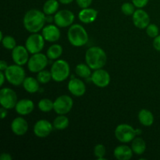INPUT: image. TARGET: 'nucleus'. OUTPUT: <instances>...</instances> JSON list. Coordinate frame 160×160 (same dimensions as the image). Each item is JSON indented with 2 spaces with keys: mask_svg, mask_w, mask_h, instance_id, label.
Here are the masks:
<instances>
[{
  "mask_svg": "<svg viewBox=\"0 0 160 160\" xmlns=\"http://www.w3.org/2000/svg\"><path fill=\"white\" fill-rule=\"evenodd\" d=\"M1 42L3 47H4L5 48H6V49L12 50L16 46H17V42H16L15 38H12V36H5Z\"/></svg>",
  "mask_w": 160,
  "mask_h": 160,
  "instance_id": "obj_31",
  "label": "nucleus"
},
{
  "mask_svg": "<svg viewBox=\"0 0 160 160\" xmlns=\"http://www.w3.org/2000/svg\"><path fill=\"white\" fill-rule=\"evenodd\" d=\"M37 79L41 84H47V83L49 82L50 80L52 79L51 71L49 72L48 70H42V71L38 73Z\"/></svg>",
  "mask_w": 160,
  "mask_h": 160,
  "instance_id": "obj_30",
  "label": "nucleus"
},
{
  "mask_svg": "<svg viewBox=\"0 0 160 160\" xmlns=\"http://www.w3.org/2000/svg\"><path fill=\"white\" fill-rule=\"evenodd\" d=\"M53 125L46 120H40L35 123L34 126V133L37 137L44 138L51 134Z\"/></svg>",
  "mask_w": 160,
  "mask_h": 160,
  "instance_id": "obj_15",
  "label": "nucleus"
},
{
  "mask_svg": "<svg viewBox=\"0 0 160 160\" xmlns=\"http://www.w3.org/2000/svg\"><path fill=\"white\" fill-rule=\"evenodd\" d=\"M98 11L92 8H84L80 11L78 14V18L82 23H91L96 20L98 17Z\"/></svg>",
  "mask_w": 160,
  "mask_h": 160,
  "instance_id": "obj_20",
  "label": "nucleus"
},
{
  "mask_svg": "<svg viewBox=\"0 0 160 160\" xmlns=\"http://www.w3.org/2000/svg\"><path fill=\"white\" fill-rule=\"evenodd\" d=\"M153 47L155 49L160 52V34L155 38L153 40Z\"/></svg>",
  "mask_w": 160,
  "mask_h": 160,
  "instance_id": "obj_37",
  "label": "nucleus"
},
{
  "mask_svg": "<svg viewBox=\"0 0 160 160\" xmlns=\"http://www.w3.org/2000/svg\"><path fill=\"white\" fill-rule=\"evenodd\" d=\"M146 33L148 37L155 38L159 35V29L157 25L154 24V23H150L146 28Z\"/></svg>",
  "mask_w": 160,
  "mask_h": 160,
  "instance_id": "obj_34",
  "label": "nucleus"
},
{
  "mask_svg": "<svg viewBox=\"0 0 160 160\" xmlns=\"http://www.w3.org/2000/svg\"><path fill=\"white\" fill-rule=\"evenodd\" d=\"M131 148L133 152L136 155H142L146 149V144L142 138H135L131 143Z\"/></svg>",
  "mask_w": 160,
  "mask_h": 160,
  "instance_id": "obj_24",
  "label": "nucleus"
},
{
  "mask_svg": "<svg viewBox=\"0 0 160 160\" xmlns=\"http://www.w3.org/2000/svg\"><path fill=\"white\" fill-rule=\"evenodd\" d=\"M9 67L7 64V62H6L5 60H1V62H0V70L1 71H5V70L7 69V67Z\"/></svg>",
  "mask_w": 160,
  "mask_h": 160,
  "instance_id": "obj_38",
  "label": "nucleus"
},
{
  "mask_svg": "<svg viewBox=\"0 0 160 160\" xmlns=\"http://www.w3.org/2000/svg\"><path fill=\"white\" fill-rule=\"evenodd\" d=\"M132 17L133 23L136 28L145 29L150 24V17L148 12L142 9H138Z\"/></svg>",
  "mask_w": 160,
  "mask_h": 160,
  "instance_id": "obj_13",
  "label": "nucleus"
},
{
  "mask_svg": "<svg viewBox=\"0 0 160 160\" xmlns=\"http://www.w3.org/2000/svg\"><path fill=\"white\" fill-rule=\"evenodd\" d=\"M91 80L95 86L98 88H106L110 83V75L102 68L95 70L91 76Z\"/></svg>",
  "mask_w": 160,
  "mask_h": 160,
  "instance_id": "obj_12",
  "label": "nucleus"
},
{
  "mask_svg": "<svg viewBox=\"0 0 160 160\" xmlns=\"http://www.w3.org/2000/svg\"><path fill=\"white\" fill-rule=\"evenodd\" d=\"M133 150L128 145H119L114 149V156L118 160H129L133 156Z\"/></svg>",
  "mask_w": 160,
  "mask_h": 160,
  "instance_id": "obj_21",
  "label": "nucleus"
},
{
  "mask_svg": "<svg viewBox=\"0 0 160 160\" xmlns=\"http://www.w3.org/2000/svg\"><path fill=\"white\" fill-rule=\"evenodd\" d=\"M0 112H1V119L3 120L7 116V109L4 107H2L1 109H0Z\"/></svg>",
  "mask_w": 160,
  "mask_h": 160,
  "instance_id": "obj_40",
  "label": "nucleus"
},
{
  "mask_svg": "<svg viewBox=\"0 0 160 160\" xmlns=\"http://www.w3.org/2000/svg\"><path fill=\"white\" fill-rule=\"evenodd\" d=\"M34 109L33 101L30 99H21L17 102L15 106L16 112L21 116H26L31 113Z\"/></svg>",
  "mask_w": 160,
  "mask_h": 160,
  "instance_id": "obj_19",
  "label": "nucleus"
},
{
  "mask_svg": "<svg viewBox=\"0 0 160 160\" xmlns=\"http://www.w3.org/2000/svg\"><path fill=\"white\" fill-rule=\"evenodd\" d=\"M149 0H132V3L138 9H142L148 4Z\"/></svg>",
  "mask_w": 160,
  "mask_h": 160,
  "instance_id": "obj_35",
  "label": "nucleus"
},
{
  "mask_svg": "<svg viewBox=\"0 0 160 160\" xmlns=\"http://www.w3.org/2000/svg\"><path fill=\"white\" fill-rule=\"evenodd\" d=\"M73 106V101L69 95H63L58 97L54 101L53 110L58 115H66L70 112Z\"/></svg>",
  "mask_w": 160,
  "mask_h": 160,
  "instance_id": "obj_9",
  "label": "nucleus"
},
{
  "mask_svg": "<svg viewBox=\"0 0 160 160\" xmlns=\"http://www.w3.org/2000/svg\"><path fill=\"white\" fill-rule=\"evenodd\" d=\"M62 47L59 44H54V45H51L49 48H48L46 52V56H48V59H59L62 54Z\"/></svg>",
  "mask_w": 160,
  "mask_h": 160,
  "instance_id": "obj_25",
  "label": "nucleus"
},
{
  "mask_svg": "<svg viewBox=\"0 0 160 160\" xmlns=\"http://www.w3.org/2000/svg\"><path fill=\"white\" fill-rule=\"evenodd\" d=\"M69 123H70V121H69L68 117H66L65 115H59L55 118L52 125L55 129L62 131L68 128Z\"/></svg>",
  "mask_w": 160,
  "mask_h": 160,
  "instance_id": "obj_26",
  "label": "nucleus"
},
{
  "mask_svg": "<svg viewBox=\"0 0 160 160\" xmlns=\"http://www.w3.org/2000/svg\"><path fill=\"white\" fill-rule=\"evenodd\" d=\"M106 149L105 145L102 144H98L95 145L94 148V155L98 160H103L105 159V156H106Z\"/></svg>",
  "mask_w": 160,
  "mask_h": 160,
  "instance_id": "obj_32",
  "label": "nucleus"
},
{
  "mask_svg": "<svg viewBox=\"0 0 160 160\" xmlns=\"http://www.w3.org/2000/svg\"><path fill=\"white\" fill-rule=\"evenodd\" d=\"M92 68L88 65L87 63H80L77 65L76 68H75V72H76L77 75L82 78H89L92 76Z\"/></svg>",
  "mask_w": 160,
  "mask_h": 160,
  "instance_id": "obj_28",
  "label": "nucleus"
},
{
  "mask_svg": "<svg viewBox=\"0 0 160 160\" xmlns=\"http://www.w3.org/2000/svg\"><path fill=\"white\" fill-rule=\"evenodd\" d=\"M4 73L6 74L8 82L14 86L23 84V81L26 78V73H25L24 69L21 66L17 65V64L9 66Z\"/></svg>",
  "mask_w": 160,
  "mask_h": 160,
  "instance_id": "obj_5",
  "label": "nucleus"
},
{
  "mask_svg": "<svg viewBox=\"0 0 160 160\" xmlns=\"http://www.w3.org/2000/svg\"><path fill=\"white\" fill-rule=\"evenodd\" d=\"M138 134L137 130L134 129L131 125L121 123L115 129V136L121 143H129L135 138Z\"/></svg>",
  "mask_w": 160,
  "mask_h": 160,
  "instance_id": "obj_6",
  "label": "nucleus"
},
{
  "mask_svg": "<svg viewBox=\"0 0 160 160\" xmlns=\"http://www.w3.org/2000/svg\"><path fill=\"white\" fill-rule=\"evenodd\" d=\"M12 58L16 64L23 66L29 60V52L23 45H17L12 50Z\"/></svg>",
  "mask_w": 160,
  "mask_h": 160,
  "instance_id": "obj_14",
  "label": "nucleus"
},
{
  "mask_svg": "<svg viewBox=\"0 0 160 160\" xmlns=\"http://www.w3.org/2000/svg\"><path fill=\"white\" fill-rule=\"evenodd\" d=\"M51 73L52 80L56 82L66 81L70 76V65L64 59H58L52 66Z\"/></svg>",
  "mask_w": 160,
  "mask_h": 160,
  "instance_id": "obj_4",
  "label": "nucleus"
},
{
  "mask_svg": "<svg viewBox=\"0 0 160 160\" xmlns=\"http://www.w3.org/2000/svg\"><path fill=\"white\" fill-rule=\"evenodd\" d=\"M138 120L143 126L150 127L154 123V116L148 109H142L138 112Z\"/></svg>",
  "mask_w": 160,
  "mask_h": 160,
  "instance_id": "obj_22",
  "label": "nucleus"
},
{
  "mask_svg": "<svg viewBox=\"0 0 160 160\" xmlns=\"http://www.w3.org/2000/svg\"><path fill=\"white\" fill-rule=\"evenodd\" d=\"M23 87L28 93L34 94L39 90V81L31 77H28L23 82Z\"/></svg>",
  "mask_w": 160,
  "mask_h": 160,
  "instance_id": "obj_23",
  "label": "nucleus"
},
{
  "mask_svg": "<svg viewBox=\"0 0 160 160\" xmlns=\"http://www.w3.org/2000/svg\"><path fill=\"white\" fill-rule=\"evenodd\" d=\"M73 1H74V0H59V2L62 3V4H64V5L70 4V3L73 2Z\"/></svg>",
  "mask_w": 160,
  "mask_h": 160,
  "instance_id": "obj_42",
  "label": "nucleus"
},
{
  "mask_svg": "<svg viewBox=\"0 0 160 160\" xmlns=\"http://www.w3.org/2000/svg\"><path fill=\"white\" fill-rule=\"evenodd\" d=\"M121 11L124 15L131 16L135 12V6L131 2H124L121 6Z\"/></svg>",
  "mask_w": 160,
  "mask_h": 160,
  "instance_id": "obj_33",
  "label": "nucleus"
},
{
  "mask_svg": "<svg viewBox=\"0 0 160 160\" xmlns=\"http://www.w3.org/2000/svg\"><path fill=\"white\" fill-rule=\"evenodd\" d=\"M45 38L43 35L37 34V33H32V34L27 38L25 47L31 54L38 53L43 49L45 46Z\"/></svg>",
  "mask_w": 160,
  "mask_h": 160,
  "instance_id": "obj_8",
  "label": "nucleus"
},
{
  "mask_svg": "<svg viewBox=\"0 0 160 160\" xmlns=\"http://www.w3.org/2000/svg\"><path fill=\"white\" fill-rule=\"evenodd\" d=\"M59 9V2L57 0H47L43 6V12L45 15H52Z\"/></svg>",
  "mask_w": 160,
  "mask_h": 160,
  "instance_id": "obj_27",
  "label": "nucleus"
},
{
  "mask_svg": "<svg viewBox=\"0 0 160 160\" xmlns=\"http://www.w3.org/2000/svg\"><path fill=\"white\" fill-rule=\"evenodd\" d=\"M38 108L42 112H48L54 109V102L48 98H42L39 101Z\"/></svg>",
  "mask_w": 160,
  "mask_h": 160,
  "instance_id": "obj_29",
  "label": "nucleus"
},
{
  "mask_svg": "<svg viewBox=\"0 0 160 160\" xmlns=\"http://www.w3.org/2000/svg\"><path fill=\"white\" fill-rule=\"evenodd\" d=\"M11 130L16 135H24L28 131V122L23 117H17L11 123Z\"/></svg>",
  "mask_w": 160,
  "mask_h": 160,
  "instance_id": "obj_18",
  "label": "nucleus"
},
{
  "mask_svg": "<svg viewBox=\"0 0 160 160\" xmlns=\"http://www.w3.org/2000/svg\"><path fill=\"white\" fill-rule=\"evenodd\" d=\"M42 35L45 41L49 42H57L60 38L61 33L57 25L49 24L44 27L42 29Z\"/></svg>",
  "mask_w": 160,
  "mask_h": 160,
  "instance_id": "obj_16",
  "label": "nucleus"
},
{
  "mask_svg": "<svg viewBox=\"0 0 160 160\" xmlns=\"http://www.w3.org/2000/svg\"><path fill=\"white\" fill-rule=\"evenodd\" d=\"M46 22L45 12L36 9L28 10L23 19L25 29L31 33H38L43 29Z\"/></svg>",
  "mask_w": 160,
  "mask_h": 160,
  "instance_id": "obj_1",
  "label": "nucleus"
},
{
  "mask_svg": "<svg viewBox=\"0 0 160 160\" xmlns=\"http://www.w3.org/2000/svg\"><path fill=\"white\" fill-rule=\"evenodd\" d=\"M48 56L43 53H35L29 58L28 62V70L32 73H38L45 68L48 65Z\"/></svg>",
  "mask_w": 160,
  "mask_h": 160,
  "instance_id": "obj_7",
  "label": "nucleus"
},
{
  "mask_svg": "<svg viewBox=\"0 0 160 160\" xmlns=\"http://www.w3.org/2000/svg\"><path fill=\"white\" fill-rule=\"evenodd\" d=\"M85 61L92 70H98L105 67L107 62V56L102 48L93 46L89 48L86 52Z\"/></svg>",
  "mask_w": 160,
  "mask_h": 160,
  "instance_id": "obj_2",
  "label": "nucleus"
},
{
  "mask_svg": "<svg viewBox=\"0 0 160 160\" xmlns=\"http://www.w3.org/2000/svg\"><path fill=\"white\" fill-rule=\"evenodd\" d=\"M92 1L93 0H76L78 6L82 8V9L89 7L91 6V4L92 3Z\"/></svg>",
  "mask_w": 160,
  "mask_h": 160,
  "instance_id": "obj_36",
  "label": "nucleus"
},
{
  "mask_svg": "<svg viewBox=\"0 0 160 160\" xmlns=\"http://www.w3.org/2000/svg\"><path fill=\"white\" fill-rule=\"evenodd\" d=\"M0 159L1 160H11L12 159V156L9 153H2L0 156Z\"/></svg>",
  "mask_w": 160,
  "mask_h": 160,
  "instance_id": "obj_39",
  "label": "nucleus"
},
{
  "mask_svg": "<svg viewBox=\"0 0 160 160\" xmlns=\"http://www.w3.org/2000/svg\"><path fill=\"white\" fill-rule=\"evenodd\" d=\"M0 77H1V86H2L3 84H4V82H5V80L6 79V74H5L4 72L3 71L0 72Z\"/></svg>",
  "mask_w": 160,
  "mask_h": 160,
  "instance_id": "obj_41",
  "label": "nucleus"
},
{
  "mask_svg": "<svg viewBox=\"0 0 160 160\" xmlns=\"http://www.w3.org/2000/svg\"><path fill=\"white\" fill-rule=\"evenodd\" d=\"M74 14L68 9L57 11L53 17L55 23L59 28H67L69 26H71L74 21Z\"/></svg>",
  "mask_w": 160,
  "mask_h": 160,
  "instance_id": "obj_11",
  "label": "nucleus"
},
{
  "mask_svg": "<svg viewBox=\"0 0 160 160\" xmlns=\"http://www.w3.org/2000/svg\"><path fill=\"white\" fill-rule=\"evenodd\" d=\"M67 37L70 43L73 46L81 47L85 45L88 42V32L81 24H72L67 32Z\"/></svg>",
  "mask_w": 160,
  "mask_h": 160,
  "instance_id": "obj_3",
  "label": "nucleus"
},
{
  "mask_svg": "<svg viewBox=\"0 0 160 160\" xmlns=\"http://www.w3.org/2000/svg\"><path fill=\"white\" fill-rule=\"evenodd\" d=\"M17 95L12 89L4 88L0 90V104L6 109L15 108L17 103Z\"/></svg>",
  "mask_w": 160,
  "mask_h": 160,
  "instance_id": "obj_10",
  "label": "nucleus"
},
{
  "mask_svg": "<svg viewBox=\"0 0 160 160\" xmlns=\"http://www.w3.org/2000/svg\"><path fill=\"white\" fill-rule=\"evenodd\" d=\"M68 90L73 95L81 97L86 92V85L81 80L72 78L68 83Z\"/></svg>",
  "mask_w": 160,
  "mask_h": 160,
  "instance_id": "obj_17",
  "label": "nucleus"
}]
</instances>
